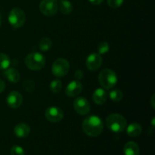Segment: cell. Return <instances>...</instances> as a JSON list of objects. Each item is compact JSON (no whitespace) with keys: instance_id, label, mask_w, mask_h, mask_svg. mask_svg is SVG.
I'll use <instances>...</instances> for the list:
<instances>
[{"instance_id":"cell-12","label":"cell","mask_w":155,"mask_h":155,"mask_svg":"<svg viewBox=\"0 0 155 155\" xmlns=\"http://www.w3.org/2000/svg\"><path fill=\"white\" fill-rule=\"evenodd\" d=\"M83 90L82 83L79 80H73L71 81L65 89V93L68 97H76L80 95Z\"/></svg>"},{"instance_id":"cell-11","label":"cell","mask_w":155,"mask_h":155,"mask_svg":"<svg viewBox=\"0 0 155 155\" xmlns=\"http://www.w3.org/2000/svg\"><path fill=\"white\" fill-rule=\"evenodd\" d=\"M7 104L11 108H18L22 104L23 97L20 92L17 91H12L8 95L6 98Z\"/></svg>"},{"instance_id":"cell-14","label":"cell","mask_w":155,"mask_h":155,"mask_svg":"<svg viewBox=\"0 0 155 155\" xmlns=\"http://www.w3.org/2000/svg\"><path fill=\"white\" fill-rule=\"evenodd\" d=\"M14 133H15V136H18V138H25L30 134V128L27 124L21 123L15 126V129H14Z\"/></svg>"},{"instance_id":"cell-19","label":"cell","mask_w":155,"mask_h":155,"mask_svg":"<svg viewBox=\"0 0 155 155\" xmlns=\"http://www.w3.org/2000/svg\"><path fill=\"white\" fill-rule=\"evenodd\" d=\"M39 45L42 51H48L52 47V41L49 38H43L39 41Z\"/></svg>"},{"instance_id":"cell-21","label":"cell","mask_w":155,"mask_h":155,"mask_svg":"<svg viewBox=\"0 0 155 155\" xmlns=\"http://www.w3.org/2000/svg\"><path fill=\"white\" fill-rule=\"evenodd\" d=\"M110 99L115 102H119L123 98V92L120 89H113L110 92Z\"/></svg>"},{"instance_id":"cell-6","label":"cell","mask_w":155,"mask_h":155,"mask_svg":"<svg viewBox=\"0 0 155 155\" xmlns=\"http://www.w3.org/2000/svg\"><path fill=\"white\" fill-rule=\"evenodd\" d=\"M70 70V64L65 58H58L53 62L51 66V72L55 77H63L67 75Z\"/></svg>"},{"instance_id":"cell-26","label":"cell","mask_w":155,"mask_h":155,"mask_svg":"<svg viewBox=\"0 0 155 155\" xmlns=\"http://www.w3.org/2000/svg\"><path fill=\"white\" fill-rule=\"evenodd\" d=\"M124 3V0H107V4L110 8H120Z\"/></svg>"},{"instance_id":"cell-32","label":"cell","mask_w":155,"mask_h":155,"mask_svg":"<svg viewBox=\"0 0 155 155\" xmlns=\"http://www.w3.org/2000/svg\"><path fill=\"white\" fill-rule=\"evenodd\" d=\"M2 26V20H1V18H0V27H1Z\"/></svg>"},{"instance_id":"cell-10","label":"cell","mask_w":155,"mask_h":155,"mask_svg":"<svg viewBox=\"0 0 155 155\" xmlns=\"http://www.w3.org/2000/svg\"><path fill=\"white\" fill-rule=\"evenodd\" d=\"M86 68L91 71H97L102 64V58L98 53H92L86 59Z\"/></svg>"},{"instance_id":"cell-1","label":"cell","mask_w":155,"mask_h":155,"mask_svg":"<svg viewBox=\"0 0 155 155\" xmlns=\"http://www.w3.org/2000/svg\"><path fill=\"white\" fill-rule=\"evenodd\" d=\"M82 129L87 136L95 137L102 133L104 124L101 118L98 116L92 115L83 120L82 124Z\"/></svg>"},{"instance_id":"cell-24","label":"cell","mask_w":155,"mask_h":155,"mask_svg":"<svg viewBox=\"0 0 155 155\" xmlns=\"http://www.w3.org/2000/svg\"><path fill=\"white\" fill-rule=\"evenodd\" d=\"M11 155H25L24 148L19 145H14L10 151Z\"/></svg>"},{"instance_id":"cell-22","label":"cell","mask_w":155,"mask_h":155,"mask_svg":"<svg viewBox=\"0 0 155 155\" xmlns=\"http://www.w3.org/2000/svg\"><path fill=\"white\" fill-rule=\"evenodd\" d=\"M62 89V83L60 80H54L50 84V90L53 93H58Z\"/></svg>"},{"instance_id":"cell-8","label":"cell","mask_w":155,"mask_h":155,"mask_svg":"<svg viewBox=\"0 0 155 155\" xmlns=\"http://www.w3.org/2000/svg\"><path fill=\"white\" fill-rule=\"evenodd\" d=\"M45 117L50 122L57 123L63 119L64 112L59 107L51 106V107H48L45 110Z\"/></svg>"},{"instance_id":"cell-18","label":"cell","mask_w":155,"mask_h":155,"mask_svg":"<svg viewBox=\"0 0 155 155\" xmlns=\"http://www.w3.org/2000/svg\"><path fill=\"white\" fill-rule=\"evenodd\" d=\"M58 5L60 12L64 15H69L73 10L72 4L68 0H60L59 5Z\"/></svg>"},{"instance_id":"cell-31","label":"cell","mask_w":155,"mask_h":155,"mask_svg":"<svg viewBox=\"0 0 155 155\" xmlns=\"http://www.w3.org/2000/svg\"><path fill=\"white\" fill-rule=\"evenodd\" d=\"M151 124H152V127H154V117L152 118V122H151Z\"/></svg>"},{"instance_id":"cell-28","label":"cell","mask_w":155,"mask_h":155,"mask_svg":"<svg viewBox=\"0 0 155 155\" xmlns=\"http://www.w3.org/2000/svg\"><path fill=\"white\" fill-rule=\"evenodd\" d=\"M5 88V84L4 81L0 79V93H2L4 91Z\"/></svg>"},{"instance_id":"cell-4","label":"cell","mask_w":155,"mask_h":155,"mask_svg":"<svg viewBox=\"0 0 155 155\" xmlns=\"http://www.w3.org/2000/svg\"><path fill=\"white\" fill-rule=\"evenodd\" d=\"M25 64L32 71H40L45 64V58L39 52H32L25 58Z\"/></svg>"},{"instance_id":"cell-27","label":"cell","mask_w":155,"mask_h":155,"mask_svg":"<svg viewBox=\"0 0 155 155\" xmlns=\"http://www.w3.org/2000/svg\"><path fill=\"white\" fill-rule=\"evenodd\" d=\"M74 77L77 79V80H80V79H82L83 77V72L81 70H78V71H76L75 74H74Z\"/></svg>"},{"instance_id":"cell-13","label":"cell","mask_w":155,"mask_h":155,"mask_svg":"<svg viewBox=\"0 0 155 155\" xmlns=\"http://www.w3.org/2000/svg\"><path fill=\"white\" fill-rule=\"evenodd\" d=\"M107 92L103 88H98L95 89L92 95V99L95 104L101 105L107 101Z\"/></svg>"},{"instance_id":"cell-2","label":"cell","mask_w":155,"mask_h":155,"mask_svg":"<svg viewBox=\"0 0 155 155\" xmlns=\"http://www.w3.org/2000/svg\"><path fill=\"white\" fill-rule=\"evenodd\" d=\"M107 127L114 133H122L127 126V120L119 114H111L106 119Z\"/></svg>"},{"instance_id":"cell-25","label":"cell","mask_w":155,"mask_h":155,"mask_svg":"<svg viewBox=\"0 0 155 155\" xmlns=\"http://www.w3.org/2000/svg\"><path fill=\"white\" fill-rule=\"evenodd\" d=\"M23 86H24V89L28 92H32L34 90L35 84L34 82L32 81V80H25L24 82V85Z\"/></svg>"},{"instance_id":"cell-23","label":"cell","mask_w":155,"mask_h":155,"mask_svg":"<svg viewBox=\"0 0 155 155\" xmlns=\"http://www.w3.org/2000/svg\"><path fill=\"white\" fill-rule=\"evenodd\" d=\"M110 49L109 44L107 42H101L98 45V51L99 54H104L108 52Z\"/></svg>"},{"instance_id":"cell-3","label":"cell","mask_w":155,"mask_h":155,"mask_svg":"<svg viewBox=\"0 0 155 155\" xmlns=\"http://www.w3.org/2000/svg\"><path fill=\"white\" fill-rule=\"evenodd\" d=\"M98 81L104 89H110L116 86L117 76L116 73L110 69H104L99 73Z\"/></svg>"},{"instance_id":"cell-16","label":"cell","mask_w":155,"mask_h":155,"mask_svg":"<svg viewBox=\"0 0 155 155\" xmlns=\"http://www.w3.org/2000/svg\"><path fill=\"white\" fill-rule=\"evenodd\" d=\"M124 155H139V145L134 142H127V143L124 145Z\"/></svg>"},{"instance_id":"cell-9","label":"cell","mask_w":155,"mask_h":155,"mask_svg":"<svg viewBox=\"0 0 155 155\" xmlns=\"http://www.w3.org/2000/svg\"><path fill=\"white\" fill-rule=\"evenodd\" d=\"M74 110L80 115H86L90 111V104L87 99L83 97H78L74 101Z\"/></svg>"},{"instance_id":"cell-5","label":"cell","mask_w":155,"mask_h":155,"mask_svg":"<svg viewBox=\"0 0 155 155\" xmlns=\"http://www.w3.org/2000/svg\"><path fill=\"white\" fill-rule=\"evenodd\" d=\"M8 22L12 27L20 28L24 24L26 21V15L24 11L19 8H14L8 14Z\"/></svg>"},{"instance_id":"cell-29","label":"cell","mask_w":155,"mask_h":155,"mask_svg":"<svg viewBox=\"0 0 155 155\" xmlns=\"http://www.w3.org/2000/svg\"><path fill=\"white\" fill-rule=\"evenodd\" d=\"M89 1L92 4L96 5H98L101 4V3L103 2V1H104V0H89Z\"/></svg>"},{"instance_id":"cell-15","label":"cell","mask_w":155,"mask_h":155,"mask_svg":"<svg viewBox=\"0 0 155 155\" xmlns=\"http://www.w3.org/2000/svg\"><path fill=\"white\" fill-rule=\"evenodd\" d=\"M4 75L8 81L13 83H18L21 78L20 73L18 72V70L15 69V68H8V69L7 68L4 72Z\"/></svg>"},{"instance_id":"cell-17","label":"cell","mask_w":155,"mask_h":155,"mask_svg":"<svg viewBox=\"0 0 155 155\" xmlns=\"http://www.w3.org/2000/svg\"><path fill=\"white\" fill-rule=\"evenodd\" d=\"M142 128L141 125L137 123H133L127 127V133L129 136L131 137H136L139 136L142 133Z\"/></svg>"},{"instance_id":"cell-7","label":"cell","mask_w":155,"mask_h":155,"mask_svg":"<svg viewBox=\"0 0 155 155\" xmlns=\"http://www.w3.org/2000/svg\"><path fill=\"white\" fill-rule=\"evenodd\" d=\"M57 0H42L39 4V11L47 17H51L58 12Z\"/></svg>"},{"instance_id":"cell-20","label":"cell","mask_w":155,"mask_h":155,"mask_svg":"<svg viewBox=\"0 0 155 155\" xmlns=\"http://www.w3.org/2000/svg\"><path fill=\"white\" fill-rule=\"evenodd\" d=\"M11 64L10 58L7 54L0 53V70H6Z\"/></svg>"},{"instance_id":"cell-30","label":"cell","mask_w":155,"mask_h":155,"mask_svg":"<svg viewBox=\"0 0 155 155\" xmlns=\"http://www.w3.org/2000/svg\"><path fill=\"white\" fill-rule=\"evenodd\" d=\"M151 106L154 109V95H153L151 97Z\"/></svg>"}]
</instances>
